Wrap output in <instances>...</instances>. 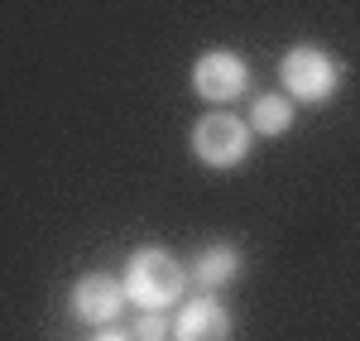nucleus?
<instances>
[{
    "label": "nucleus",
    "instance_id": "nucleus-1",
    "mask_svg": "<svg viewBox=\"0 0 360 341\" xmlns=\"http://www.w3.org/2000/svg\"><path fill=\"white\" fill-rule=\"evenodd\" d=\"M188 264H178V259L159 250V245H144L130 255L125 264V274H120V284H125V298L144 308V313H164L173 303H183V288H188Z\"/></svg>",
    "mask_w": 360,
    "mask_h": 341
},
{
    "label": "nucleus",
    "instance_id": "nucleus-2",
    "mask_svg": "<svg viewBox=\"0 0 360 341\" xmlns=\"http://www.w3.org/2000/svg\"><path fill=\"white\" fill-rule=\"evenodd\" d=\"M278 77H283V96L293 101H303V106H322V101H332L336 86H341V63H336L327 49H317V44H298V49H288L283 63H278Z\"/></svg>",
    "mask_w": 360,
    "mask_h": 341
},
{
    "label": "nucleus",
    "instance_id": "nucleus-3",
    "mask_svg": "<svg viewBox=\"0 0 360 341\" xmlns=\"http://www.w3.org/2000/svg\"><path fill=\"white\" fill-rule=\"evenodd\" d=\"M250 144H255V135H250V125L240 120V115L231 111H207L202 120L193 125V154L207 164V169H240L250 159Z\"/></svg>",
    "mask_w": 360,
    "mask_h": 341
},
{
    "label": "nucleus",
    "instance_id": "nucleus-4",
    "mask_svg": "<svg viewBox=\"0 0 360 341\" xmlns=\"http://www.w3.org/2000/svg\"><path fill=\"white\" fill-rule=\"evenodd\" d=\"M193 91L202 101H212V106H231V101H240L250 96V67L240 53H231V49H207V53L193 63Z\"/></svg>",
    "mask_w": 360,
    "mask_h": 341
},
{
    "label": "nucleus",
    "instance_id": "nucleus-5",
    "mask_svg": "<svg viewBox=\"0 0 360 341\" xmlns=\"http://www.w3.org/2000/svg\"><path fill=\"white\" fill-rule=\"evenodd\" d=\"M125 303H130V298H125V284H120L115 274L91 269V274H82V279L72 284V317L86 322V327H111Z\"/></svg>",
    "mask_w": 360,
    "mask_h": 341
},
{
    "label": "nucleus",
    "instance_id": "nucleus-6",
    "mask_svg": "<svg viewBox=\"0 0 360 341\" xmlns=\"http://www.w3.org/2000/svg\"><path fill=\"white\" fill-rule=\"evenodd\" d=\"M173 341H231V313L212 293H197L173 322Z\"/></svg>",
    "mask_w": 360,
    "mask_h": 341
},
{
    "label": "nucleus",
    "instance_id": "nucleus-7",
    "mask_svg": "<svg viewBox=\"0 0 360 341\" xmlns=\"http://www.w3.org/2000/svg\"><path fill=\"white\" fill-rule=\"evenodd\" d=\"M188 274H193V284L207 288V293H212V288H226L240 274V250H236V245H207V250L188 264Z\"/></svg>",
    "mask_w": 360,
    "mask_h": 341
},
{
    "label": "nucleus",
    "instance_id": "nucleus-8",
    "mask_svg": "<svg viewBox=\"0 0 360 341\" xmlns=\"http://www.w3.org/2000/svg\"><path fill=\"white\" fill-rule=\"evenodd\" d=\"M288 125H293V101L278 96V91H259L255 106H250V130L274 140V135H288Z\"/></svg>",
    "mask_w": 360,
    "mask_h": 341
},
{
    "label": "nucleus",
    "instance_id": "nucleus-9",
    "mask_svg": "<svg viewBox=\"0 0 360 341\" xmlns=\"http://www.w3.org/2000/svg\"><path fill=\"white\" fill-rule=\"evenodd\" d=\"M135 341H173V322H164V313H144V308H139Z\"/></svg>",
    "mask_w": 360,
    "mask_h": 341
},
{
    "label": "nucleus",
    "instance_id": "nucleus-10",
    "mask_svg": "<svg viewBox=\"0 0 360 341\" xmlns=\"http://www.w3.org/2000/svg\"><path fill=\"white\" fill-rule=\"evenodd\" d=\"M91 341H130V337H120V332H96Z\"/></svg>",
    "mask_w": 360,
    "mask_h": 341
}]
</instances>
